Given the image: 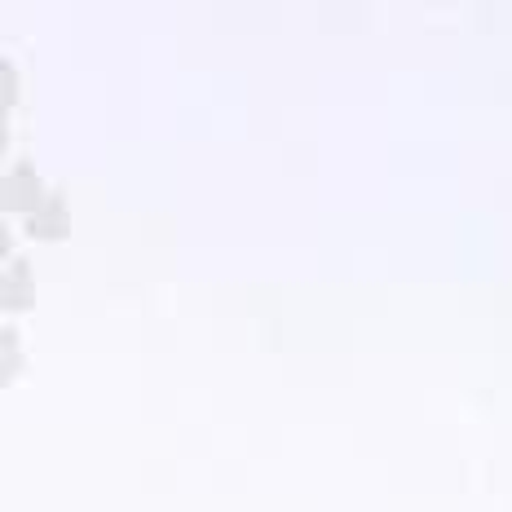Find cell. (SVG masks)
Wrapping results in <instances>:
<instances>
[{"label": "cell", "mask_w": 512, "mask_h": 512, "mask_svg": "<svg viewBox=\"0 0 512 512\" xmlns=\"http://www.w3.org/2000/svg\"><path fill=\"white\" fill-rule=\"evenodd\" d=\"M23 371V345H18V332L0 327V384H9Z\"/></svg>", "instance_id": "obj_4"}, {"label": "cell", "mask_w": 512, "mask_h": 512, "mask_svg": "<svg viewBox=\"0 0 512 512\" xmlns=\"http://www.w3.org/2000/svg\"><path fill=\"white\" fill-rule=\"evenodd\" d=\"M45 181L36 177V168L31 164H18L14 173L0 177V208L9 212H36L40 204H45Z\"/></svg>", "instance_id": "obj_1"}, {"label": "cell", "mask_w": 512, "mask_h": 512, "mask_svg": "<svg viewBox=\"0 0 512 512\" xmlns=\"http://www.w3.org/2000/svg\"><path fill=\"white\" fill-rule=\"evenodd\" d=\"M27 234H31V239H45V243L67 239V234H71V208H67V199H62V195H49L45 204L31 212Z\"/></svg>", "instance_id": "obj_3"}, {"label": "cell", "mask_w": 512, "mask_h": 512, "mask_svg": "<svg viewBox=\"0 0 512 512\" xmlns=\"http://www.w3.org/2000/svg\"><path fill=\"white\" fill-rule=\"evenodd\" d=\"M5 146H9V120L0 115V151H5Z\"/></svg>", "instance_id": "obj_7"}, {"label": "cell", "mask_w": 512, "mask_h": 512, "mask_svg": "<svg viewBox=\"0 0 512 512\" xmlns=\"http://www.w3.org/2000/svg\"><path fill=\"white\" fill-rule=\"evenodd\" d=\"M36 305V279H31L27 261H9L0 270V309L5 314H23V309Z\"/></svg>", "instance_id": "obj_2"}, {"label": "cell", "mask_w": 512, "mask_h": 512, "mask_svg": "<svg viewBox=\"0 0 512 512\" xmlns=\"http://www.w3.org/2000/svg\"><path fill=\"white\" fill-rule=\"evenodd\" d=\"M18 102V71L9 62H0V115Z\"/></svg>", "instance_id": "obj_5"}, {"label": "cell", "mask_w": 512, "mask_h": 512, "mask_svg": "<svg viewBox=\"0 0 512 512\" xmlns=\"http://www.w3.org/2000/svg\"><path fill=\"white\" fill-rule=\"evenodd\" d=\"M14 256V239H9V226L0 221V261H9Z\"/></svg>", "instance_id": "obj_6"}]
</instances>
